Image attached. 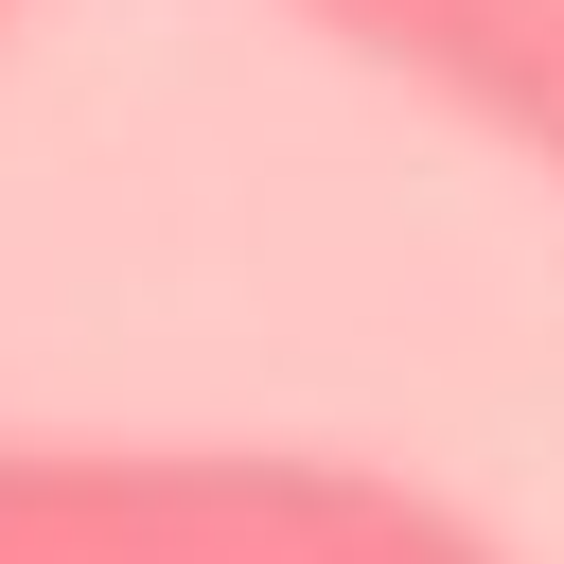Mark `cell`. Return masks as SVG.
Returning <instances> with one entry per match:
<instances>
[{"label": "cell", "mask_w": 564, "mask_h": 564, "mask_svg": "<svg viewBox=\"0 0 564 564\" xmlns=\"http://www.w3.org/2000/svg\"><path fill=\"white\" fill-rule=\"evenodd\" d=\"M352 53H388L423 106H458L494 159L564 176V0H335Z\"/></svg>", "instance_id": "7a4b0ae2"}, {"label": "cell", "mask_w": 564, "mask_h": 564, "mask_svg": "<svg viewBox=\"0 0 564 564\" xmlns=\"http://www.w3.org/2000/svg\"><path fill=\"white\" fill-rule=\"evenodd\" d=\"M0 564H511L335 441H0Z\"/></svg>", "instance_id": "6da1fadb"}, {"label": "cell", "mask_w": 564, "mask_h": 564, "mask_svg": "<svg viewBox=\"0 0 564 564\" xmlns=\"http://www.w3.org/2000/svg\"><path fill=\"white\" fill-rule=\"evenodd\" d=\"M0 18H18V0H0Z\"/></svg>", "instance_id": "277c9868"}, {"label": "cell", "mask_w": 564, "mask_h": 564, "mask_svg": "<svg viewBox=\"0 0 564 564\" xmlns=\"http://www.w3.org/2000/svg\"><path fill=\"white\" fill-rule=\"evenodd\" d=\"M300 18H335V0H300Z\"/></svg>", "instance_id": "3957f363"}]
</instances>
